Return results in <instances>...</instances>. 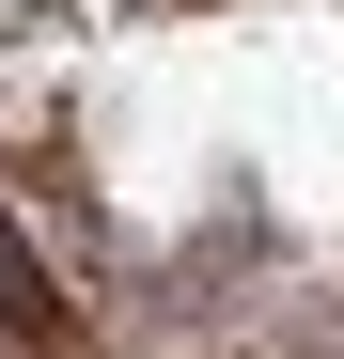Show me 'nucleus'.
Instances as JSON below:
<instances>
[{
  "mask_svg": "<svg viewBox=\"0 0 344 359\" xmlns=\"http://www.w3.org/2000/svg\"><path fill=\"white\" fill-rule=\"evenodd\" d=\"M0 313H47V281H32V250H16V203H0Z\"/></svg>",
  "mask_w": 344,
  "mask_h": 359,
  "instance_id": "1",
  "label": "nucleus"
},
{
  "mask_svg": "<svg viewBox=\"0 0 344 359\" xmlns=\"http://www.w3.org/2000/svg\"><path fill=\"white\" fill-rule=\"evenodd\" d=\"M313 359H344V344H313Z\"/></svg>",
  "mask_w": 344,
  "mask_h": 359,
  "instance_id": "2",
  "label": "nucleus"
}]
</instances>
